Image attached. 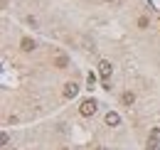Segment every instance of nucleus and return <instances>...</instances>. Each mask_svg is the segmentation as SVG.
Masks as SVG:
<instances>
[{
	"label": "nucleus",
	"instance_id": "nucleus-13",
	"mask_svg": "<svg viewBox=\"0 0 160 150\" xmlns=\"http://www.w3.org/2000/svg\"><path fill=\"white\" fill-rule=\"evenodd\" d=\"M108 2H111V0H108Z\"/></svg>",
	"mask_w": 160,
	"mask_h": 150
},
{
	"label": "nucleus",
	"instance_id": "nucleus-12",
	"mask_svg": "<svg viewBox=\"0 0 160 150\" xmlns=\"http://www.w3.org/2000/svg\"><path fill=\"white\" fill-rule=\"evenodd\" d=\"M94 150H106V148H94Z\"/></svg>",
	"mask_w": 160,
	"mask_h": 150
},
{
	"label": "nucleus",
	"instance_id": "nucleus-10",
	"mask_svg": "<svg viewBox=\"0 0 160 150\" xmlns=\"http://www.w3.org/2000/svg\"><path fill=\"white\" fill-rule=\"evenodd\" d=\"M148 138H155V140H160V128H150V135Z\"/></svg>",
	"mask_w": 160,
	"mask_h": 150
},
{
	"label": "nucleus",
	"instance_id": "nucleus-2",
	"mask_svg": "<svg viewBox=\"0 0 160 150\" xmlns=\"http://www.w3.org/2000/svg\"><path fill=\"white\" fill-rule=\"evenodd\" d=\"M111 72H113L111 62H108V59H101V62H99V74H101V79H108Z\"/></svg>",
	"mask_w": 160,
	"mask_h": 150
},
{
	"label": "nucleus",
	"instance_id": "nucleus-4",
	"mask_svg": "<svg viewBox=\"0 0 160 150\" xmlns=\"http://www.w3.org/2000/svg\"><path fill=\"white\" fill-rule=\"evenodd\" d=\"M103 121H106V126H111V128H113V126H118V123H121V116H118L116 111H108Z\"/></svg>",
	"mask_w": 160,
	"mask_h": 150
},
{
	"label": "nucleus",
	"instance_id": "nucleus-6",
	"mask_svg": "<svg viewBox=\"0 0 160 150\" xmlns=\"http://www.w3.org/2000/svg\"><path fill=\"white\" fill-rule=\"evenodd\" d=\"M121 101H123L126 106H133V101H136V94H133V91H126V94L121 96Z\"/></svg>",
	"mask_w": 160,
	"mask_h": 150
},
{
	"label": "nucleus",
	"instance_id": "nucleus-5",
	"mask_svg": "<svg viewBox=\"0 0 160 150\" xmlns=\"http://www.w3.org/2000/svg\"><path fill=\"white\" fill-rule=\"evenodd\" d=\"M20 47H22V52H32V49H35L37 44H35V39H30V37H22Z\"/></svg>",
	"mask_w": 160,
	"mask_h": 150
},
{
	"label": "nucleus",
	"instance_id": "nucleus-8",
	"mask_svg": "<svg viewBox=\"0 0 160 150\" xmlns=\"http://www.w3.org/2000/svg\"><path fill=\"white\" fill-rule=\"evenodd\" d=\"M148 150H160V140H155V138H148Z\"/></svg>",
	"mask_w": 160,
	"mask_h": 150
},
{
	"label": "nucleus",
	"instance_id": "nucleus-3",
	"mask_svg": "<svg viewBox=\"0 0 160 150\" xmlns=\"http://www.w3.org/2000/svg\"><path fill=\"white\" fill-rule=\"evenodd\" d=\"M77 94H79V86H77L74 81H69V84H64V98H74Z\"/></svg>",
	"mask_w": 160,
	"mask_h": 150
},
{
	"label": "nucleus",
	"instance_id": "nucleus-9",
	"mask_svg": "<svg viewBox=\"0 0 160 150\" xmlns=\"http://www.w3.org/2000/svg\"><path fill=\"white\" fill-rule=\"evenodd\" d=\"M86 84H89V86H94V84H96V74H94V72H89V76H86Z\"/></svg>",
	"mask_w": 160,
	"mask_h": 150
},
{
	"label": "nucleus",
	"instance_id": "nucleus-7",
	"mask_svg": "<svg viewBox=\"0 0 160 150\" xmlns=\"http://www.w3.org/2000/svg\"><path fill=\"white\" fill-rule=\"evenodd\" d=\"M54 64H57L59 69H64V67H69V59H67V57H57V59H54Z\"/></svg>",
	"mask_w": 160,
	"mask_h": 150
},
{
	"label": "nucleus",
	"instance_id": "nucleus-11",
	"mask_svg": "<svg viewBox=\"0 0 160 150\" xmlns=\"http://www.w3.org/2000/svg\"><path fill=\"white\" fill-rule=\"evenodd\" d=\"M138 27H143V30H145V27H148V20L140 18V20H138Z\"/></svg>",
	"mask_w": 160,
	"mask_h": 150
},
{
	"label": "nucleus",
	"instance_id": "nucleus-1",
	"mask_svg": "<svg viewBox=\"0 0 160 150\" xmlns=\"http://www.w3.org/2000/svg\"><path fill=\"white\" fill-rule=\"evenodd\" d=\"M96 108H99V106H96V101H94V98H86V101H81L79 113H81V116H94Z\"/></svg>",
	"mask_w": 160,
	"mask_h": 150
}]
</instances>
